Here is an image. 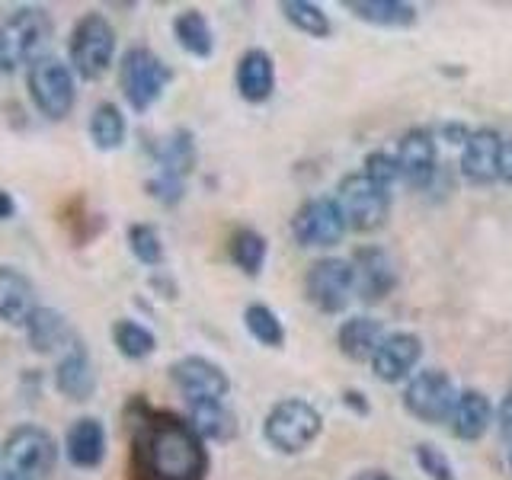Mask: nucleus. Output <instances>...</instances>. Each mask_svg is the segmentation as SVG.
I'll return each mask as SVG.
<instances>
[{
    "label": "nucleus",
    "instance_id": "f257e3e1",
    "mask_svg": "<svg viewBox=\"0 0 512 480\" xmlns=\"http://www.w3.org/2000/svg\"><path fill=\"white\" fill-rule=\"evenodd\" d=\"M132 426L135 480H205L208 448L189 420L151 410L144 400H135Z\"/></svg>",
    "mask_w": 512,
    "mask_h": 480
},
{
    "label": "nucleus",
    "instance_id": "f03ea898",
    "mask_svg": "<svg viewBox=\"0 0 512 480\" xmlns=\"http://www.w3.org/2000/svg\"><path fill=\"white\" fill-rule=\"evenodd\" d=\"M324 432V416L304 397H282L263 420V439L279 455H301Z\"/></svg>",
    "mask_w": 512,
    "mask_h": 480
},
{
    "label": "nucleus",
    "instance_id": "7ed1b4c3",
    "mask_svg": "<svg viewBox=\"0 0 512 480\" xmlns=\"http://www.w3.org/2000/svg\"><path fill=\"white\" fill-rule=\"evenodd\" d=\"M196 138L189 128H173L167 138H160L154 144V164L157 173L148 180L151 199L160 205H180L186 196V176L196 170Z\"/></svg>",
    "mask_w": 512,
    "mask_h": 480
},
{
    "label": "nucleus",
    "instance_id": "20e7f679",
    "mask_svg": "<svg viewBox=\"0 0 512 480\" xmlns=\"http://www.w3.org/2000/svg\"><path fill=\"white\" fill-rule=\"evenodd\" d=\"M52 39V16L45 7H20L0 26V71L10 74L20 64H36L45 58V45Z\"/></svg>",
    "mask_w": 512,
    "mask_h": 480
},
{
    "label": "nucleus",
    "instance_id": "39448f33",
    "mask_svg": "<svg viewBox=\"0 0 512 480\" xmlns=\"http://www.w3.org/2000/svg\"><path fill=\"white\" fill-rule=\"evenodd\" d=\"M68 58L71 71H77V77L84 80H100L109 71L112 58H116V29L103 13H84L74 23Z\"/></svg>",
    "mask_w": 512,
    "mask_h": 480
},
{
    "label": "nucleus",
    "instance_id": "423d86ee",
    "mask_svg": "<svg viewBox=\"0 0 512 480\" xmlns=\"http://www.w3.org/2000/svg\"><path fill=\"white\" fill-rule=\"evenodd\" d=\"M0 461H4L7 474L39 480L45 474H52L58 461V445L48 429L36 423H20L7 432L4 445H0Z\"/></svg>",
    "mask_w": 512,
    "mask_h": 480
},
{
    "label": "nucleus",
    "instance_id": "0eeeda50",
    "mask_svg": "<svg viewBox=\"0 0 512 480\" xmlns=\"http://www.w3.org/2000/svg\"><path fill=\"white\" fill-rule=\"evenodd\" d=\"M170 80H173L170 64L160 55H154L151 48H128L125 52L119 68V84L128 106L135 112H148L164 96Z\"/></svg>",
    "mask_w": 512,
    "mask_h": 480
},
{
    "label": "nucleus",
    "instance_id": "6e6552de",
    "mask_svg": "<svg viewBox=\"0 0 512 480\" xmlns=\"http://www.w3.org/2000/svg\"><path fill=\"white\" fill-rule=\"evenodd\" d=\"M333 199L340 202L349 231H359V234H372L384 228V221L391 215V192L368 180L362 170L343 176Z\"/></svg>",
    "mask_w": 512,
    "mask_h": 480
},
{
    "label": "nucleus",
    "instance_id": "1a4fd4ad",
    "mask_svg": "<svg viewBox=\"0 0 512 480\" xmlns=\"http://www.w3.org/2000/svg\"><path fill=\"white\" fill-rule=\"evenodd\" d=\"M29 96L36 109L45 119L61 122L71 116V109L77 103V87H74V71L55 55H45L29 68L26 74Z\"/></svg>",
    "mask_w": 512,
    "mask_h": 480
},
{
    "label": "nucleus",
    "instance_id": "9d476101",
    "mask_svg": "<svg viewBox=\"0 0 512 480\" xmlns=\"http://www.w3.org/2000/svg\"><path fill=\"white\" fill-rule=\"evenodd\" d=\"M458 388L448 372L442 368H423L416 372L407 388H404V410L426 426H439L445 420H452L455 404H458Z\"/></svg>",
    "mask_w": 512,
    "mask_h": 480
},
{
    "label": "nucleus",
    "instance_id": "9b49d317",
    "mask_svg": "<svg viewBox=\"0 0 512 480\" xmlns=\"http://www.w3.org/2000/svg\"><path fill=\"white\" fill-rule=\"evenodd\" d=\"M349 224L343 218V208L330 196H314L298 205L292 215V237L298 247L308 250H330L343 240Z\"/></svg>",
    "mask_w": 512,
    "mask_h": 480
},
{
    "label": "nucleus",
    "instance_id": "f8f14e48",
    "mask_svg": "<svg viewBox=\"0 0 512 480\" xmlns=\"http://www.w3.org/2000/svg\"><path fill=\"white\" fill-rule=\"evenodd\" d=\"M356 292V266L352 260H340V256H324L314 260L304 272V295L324 314H340Z\"/></svg>",
    "mask_w": 512,
    "mask_h": 480
},
{
    "label": "nucleus",
    "instance_id": "ddd939ff",
    "mask_svg": "<svg viewBox=\"0 0 512 480\" xmlns=\"http://www.w3.org/2000/svg\"><path fill=\"white\" fill-rule=\"evenodd\" d=\"M397 167H400V180L410 189H429V183L436 180L439 173V148H436V135L429 128H410L404 138L397 141Z\"/></svg>",
    "mask_w": 512,
    "mask_h": 480
},
{
    "label": "nucleus",
    "instance_id": "4468645a",
    "mask_svg": "<svg viewBox=\"0 0 512 480\" xmlns=\"http://www.w3.org/2000/svg\"><path fill=\"white\" fill-rule=\"evenodd\" d=\"M173 384L186 394L189 400H224L231 394V378L228 372L205 356H183L170 365Z\"/></svg>",
    "mask_w": 512,
    "mask_h": 480
},
{
    "label": "nucleus",
    "instance_id": "2eb2a0df",
    "mask_svg": "<svg viewBox=\"0 0 512 480\" xmlns=\"http://www.w3.org/2000/svg\"><path fill=\"white\" fill-rule=\"evenodd\" d=\"M423 359V340L410 330H397V333H384L381 346L372 356V372L384 384H397L413 375V368Z\"/></svg>",
    "mask_w": 512,
    "mask_h": 480
},
{
    "label": "nucleus",
    "instance_id": "dca6fc26",
    "mask_svg": "<svg viewBox=\"0 0 512 480\" xmlns=\"http://www.w3.org/2000/svg\"><path fill=\"white\" fill-rule=\"evenodd\" d=\"M500 151L503 135L496 128H474L461 148V176L471 186H490L500 180Z\"/></svg>",
    "mask_w": 512,
    "mask_h": 480
},
{
    "label": "nucleus",
    "instance_id": "f3484780",
    "mask_svg": "<svg viewBox=\"0 0 512 480\" xmlns=\"http://www.w3.org/2000/svg\"><path fill=\"white\" fill-rule=\"evenodd\" d=\"M352 266H356V292L365 304H378L384 295L394 292L397 272H394L388 250L365 244L352 256Z\"/></svg>",
    "mask_w": 512,
    "mask_h": 480
},
{
    "label": "nucleus",
    "instance_id": "a211bd4d",
    "mask_svg": "<svg viewBox=\"0 0 512 480\" xmlns=\"http://www.w3.org/2000/svg\"><path fill=\"white\" fill-rule=\"evenodd\" d=\"M234 84L240 100H247L253 106L266 103L272 93H276V61L266 52V48H247L237 61L234 71Z\"/></svg>",
    "mask_w": 512,
    "mask_h": 480
},
{
    "label": "nucleus",
    "instance_id": "6ab92c4d",
    "mask_svg": "<svg viewBox=\"0 0 512 480\" xmlns=\"http://www.w3.org/2000/svg\"><path fill=\"white\" fill-rule=\"evenodd\" d=\"M36 285L16 266H0V324L26 327L29 317L36 314Z\"/></svg>",
    "mask_w": 512,
    "mask_h": 480
},
{
    "label": "nucleus",
    "instance_id": "aec40b11",
    "mask_svg": "<svg viewBox=\"0 0 512 480\" xmlns=\"http://www.w3.org/2000/svg\"><path fill=\"white\" fill-rule=\"evenodd\" d=\"M55 388L68 400H90L96 391V372L87 346L74 340L68 349L61 352V359L55 365Z\"/></svg>",
    "mask_w": 512,
    "mask_h": 480
},
{
    "label": "nucleus",
    "instance_id": "412c9836",
    "mask_svg": "<svg viewBox=\"0 0 512 480\" xmlns=\"http://www.w3.org/2000/svg\"><path fill=\"white\" fill-rule=\"evenodd\" d=\"M64 452L74 468H100L106 458V429L96 416H80L68 426V436H64Z\"/></svg>",
    "mask_w": 512,
    "mask_h": 480
},
{
    "label": "nucleus",
    "instance_id": "4be33fe9",
    "mask_svg": "<svg viewBox=\"0 0 512 480\" xmlns=\"http://www.w3.org/2000/svg\"><path fill=\"white\" fill-rule=\"evenodd\" d=\"M493 426V404L484 391L468 388L458 394V404L452 413V432L461 442H480Z\"/></svg>",
    "mask_w": 512,
    "mask_h": 480
},
{
    "label": "nucleus",
    "instance_id": "5701e85b",
    "mask_svg": "<svg viewBox=\"0 0 512 480\" xmlns=\"http://www.w3.org/2000/svg\"><path fill=\"white\" fill-rule=\"evenodd\" d=\"M381 340H384L381 320L368 317V314L349 317L340 324V330H336V346H340V352L349 362H372Z\"/></svg>",
    "mask_w": 512,
    "mask_h": 480
},
{
    "label": "nucleus",
    "instance_id": "b1692460",
    "mask_svg": "<svg viewBox=\"0 0 512 480\" xmlns=\"http://www.w3.org/2000/svg\"><path fill=\"white\" fill-rule=\"evenodd\" d=\"M346 10L356 20L381 29H410L420 20V10L407 0H346Z\"/></svg>",
    "mask_w": 512,
    "mask_h": 480
},
{
    "label": "nucleus",
    "instance_id": "393cba45",
    "mask_svg": "<svg viewBox=\"0 0 512 480\" xmlns=\"http://www.w3.org/2000/svg\"><path fill=\"white\" fill-rule=\"evenodd\" d=\"M23 330L29 336V346L36 352H61L77 340L71 333L68 317L55 308H42V304L36 308V314L29 317V324Z\"/></svg>",
    "mask_w": 512,
    "mask_h": 480
},
{
    "label": "nucleus",
    "instance_id": "a878e982",
    "mask_svg": "<svg viewBox=\"0 0 512 480\" xmlns=\"http://www.w3.org/2000/svg\"><path fill=\"white\" fill-rule=\"evenodd\" d=\"M189 426L205 442H228L237 436V416L224 407V400H189Z\"/></svg>",
    "mask_w": 512,
    "mask_h": 480
},
{
    "label": "nucleus",
    "instance_id": "bb28decb",
    "mask_svg": "<svg viewBox=\"0 0 512 480\" xmlns=\"http://www.w3.org/2000/svg\"><path fill=\"white\" fill-rule=\"evenodd\" d=\"M173 39L186 55L199 58V61L215 55V32H212V26H208L205 13L196 7L180 10L173 16Z\"/></svg>",
    "mask_w": 512,
    "mask_h": 480
},
{
    "label": "nucleus",
    "instance_id": "cd10ccee",
    "mask_svg": "<svg viewBox=\"0 0 512 480\" xmlns=\"http://www.w3.org/2000/svg\"><path fill=\"white\" fill-rule=\"evenodd\" d=\"M87 132H90V141H93L96 151H119L125 144V135H128V122L122 116V109L106 100L93 109Z\"/></svg>",
    "mask_w": 512,
    "mask_h": 480
},
{
    "label": "nucleus",
    "instance_id": "c85d7f7f",
    "mask_svg": "<svg viewBox=\"0 0 512 480\" xmlns=\"http://www.w3.org/2000/svg\"><path fill=\"white\" fill-rule=\"evenodd\" d=\"M228 253H231V263L244 272V276L256 279L266 266V256H269V244L260 231L253 228H237L228 240Z\"/></svg>",
    "mask_w": 512,
    "mask_h": 480
},
{
    "label": "nucleus",
    "instance_id": "c756f323",
    "mask_svg": "<svg viewBox=\"0 0 512 480\" xmlns=\"http://www.w3.org/2000/svg\"><path fill=\"white\" fill-rule=\"evenodd\" d=\"M112 346L119 349V356L141 362L157 349V336L144 324H138V320L119 317L116 324H112Z\"/></svg>",
    "mask_w": 512,
    "mask_h": 480
},
{
    "label": "nucleus",
    "instance_id": "7c9ffc66",
    "mask_svg": "<svg viewBox=\"0 0 512 480\" xmlns=\"http://www.w3.org/2000/svg\"><path fill=\"white\" fill-rule=\"evenodd\" d=\"M244 327L256 343L266 349H282L285 346V324L282 317L263 301H253L244 308Z\"/></svg>",
    "mask_w": 512,
    "mask_h": 480
},
{
    "label": "nucleus",
    "instance_id": "2f4dec72",
    "mask_svg": "<svg viewBox=\"0 0 512 480\" xmlns=\"http://www.w3.org/2000/svg\"><path fill=\"white\" fill-rule=\"evenodd\" d=\"M279 10H282V16L288 23H292L298 32H304V36H311V39H327L333 32L330 16L324 13V7H320V4H308V0H282Z\"/></svg>",
    "mask_w": 512,
    "mask_h": 480
},
{
    "label": "nucleus",
    "instance_id": "473e14b6",
    "mask_svg": "<svg viewBox=\"0 0 512 480\" xmlns=\"http://www.w3.org/2000/svg\"><path fill=\"white\" fill-rule=\"evenodd\" d=\"M128 250L141 266H164V240H160V231L154 224H132L128 228Z\"/></svg>",
    "mask_w": 512,
    "mask_h": 480
},
{
    "label": "nucleus",
    "instance_id": "72a5a7b5",
    "mask_svg": "<svg viewBox=\"0 0 512 480\" xmlns=\"http://www.w3.org/2000/svg\"><path fill=\"white\" fill-rule=\"evenodd\" d=\"M413 458H416V468H420L429 480H458L452 458H448L439 445L420 442L413 448Z\"/></svg>",
    "mask_w": 512,
    "mask_h": 480
},
{
    "label": "nucleus",
    "instance_id": "f704fd0d",
    "mask_svg": "<svg viewBox=\"0 0 512 480\" xmlns=\"http://www.w3.org/2000/svg\"><path fill=\"white\" fill-rule=\"evenodd\" d=\"M362 173L368 176L372 183H378L381 189H391L394 180H400V167H397V157L388 151H372L365 157Z\"/></svg>",
    "mask_w": 512,
    "mask_h": 480
},
{
    "label": "nucleus",
    "instance_id": "c9c22d12",
    "mask_svg": "<svg viewBox=\"0 0 512 480\" xmlns=\"http://www.w3.org/2000/svg\"><path fill=\"white\" fill-rule=\"evenodd\" d=\"M496 426H500V436L512 442V391L500 400V407H496Z\"/></svg>",
    "mask_w": 512,
    "mask_h": 480
},
{
    "label": "nucleus",
    "instance_id": "e433bc0d",
    "mask_svg": "<svg viewBox=\"0 0 512 480\" xmlns=\"http://www.w3.org/2000/svg\"><path fill=\"white\" fill-rule=\"evenodd\" d=\"M471 138V132H468V125H461V122H445L442 125V141H448V144H461L464 148V141Z\"/></svg>",
    "mask_w": 512,
    "mask_h": 480
},
{
    "label": "nucleus",
    "instance_id": "4c0bfd02",
    "mask_svg": "<svg viewBox=\"0 0 512 480\" xmlns=\"http://www.w3.org/2000/svg\"><path fill=\"white\" fill-rule=\"evenodd\" d=\"M500 180L512 186V135L503 138V151H500Z\"/></svg>",
    "mask_w": 512,
    "mask_h": 480
},
{
    "label": "nucleus",
    "instance_id": "58836bf2",
    "mask_svg": "<svg viewBox=\"0 0 512 480\" xmlns=\"http://www.w3.org/2000/svg\"><path fill=\"white\" fill-rule=\"evenodd\" d=\"M343 404L356 413V416H368L372 413V407H368V400H365V394H359V391H346L343 394Z\"/></svg>",
    "mask_w": 512,
    "mask_h": 480
},
{
    "label": "nucleus",
    "instance_id": "ea45409f",
    "mask_svg": "<svg viewBox=\"0 0 512 480\" xmlns=\"http://www.w3.org/2000/svg\"><path fill=\"white\" fill-rule=\"evenodd\" d=\"M16 215V202L7 189H0V221H10Z\"/></svg>",
    "mask_w": 512,
    "mask_h": 480
},
{
    "label": "nucleus",
    "instance_id": "a19ab883",
    "mask_svg": "<svg viewBox=\"0 0 512 480\" xmlns=\"http://www.w3.org/2000/svg\"><path fill=\"white\" fill-rule=\"evenodd\" d=\"M352 480H397V477H391L388 471L368 468V471H359V474H352Z\"/></svg>",
    "mask_w": 512,
    "mask_h": 480
},
{
    "label": "nucleus",
    "instance_id": "79ce46f5",
    "mask_svg": "<svg viewBox=\"0 0 512 480\" xmlns=\"http://www.w3.org/2000/svg\"><path fill=\"white\" fill-rule=\"evenodd\" d=\"M0 480H26V477H16V474H7L4 471V474H0Z\"/></svg>",
    "mask_w": 512,
    "mask_h": 480
},
{
    "label": "nucleus",
    "instance_id": "37998d69",
    "mask_svg": "<svg viewBox=\"0 0 512 480\" xmlns=\"http://www.w3.org/2000/svg\"><path fill=\"white\" fill-rule=\"evenodd\" d=\"M509 468H512V452H509Z\"/></svg>",
    "mask_w": 512,
    "mask_h": 480
}]
</instances>
